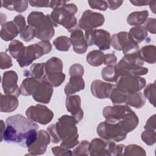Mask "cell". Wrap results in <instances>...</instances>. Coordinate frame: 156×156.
<instances>
[{"label":"cell","mask_w":156,"mask_h":156,"mask_svg":"<svg viewBox=\"0 0 156 156\" xmlns=\"http://www.w3.org/2000/svg\"><path fill=\"white\" fill-rule=\"evenodd\" d=\"M147 31H149L152 34L156 33V20L153 18H149L146 20L143 26Z\"/></svg>","instance_id":"obj_46"},{"label":"cell","mask_w":156,"mask_h":156,"mask_svg":"<svg viewBox=\"0 0 156 156\" xmlns=\"http://www.w3.org/2000/svg\"><path fill=\"white\" fill-rule=\"evenodd\" d=\"M116 87L115 85L103 82L101 80H94L90 87L91 94L98 99H106L110 97L112 91Z\"/></svg>","instance_id":"obj_18"},{"label":"cell","mask_w":156,"mask_h":156,"mask_svg":"<svg viewBox=\"0 0 156 156\" xmlns=\"http://www.w3.org/2000/svg\"><path fill=\"white\" fill-rule=\"evenodd\" d=\"M123 155H143L146 156L145 150L141 146L136 144H129L126 146Z\"/></svg>","instance_id":"obj_39"},{"label":"cell","mask_w":156,"mask_h":156,"mask_svg":"<svg viewBox=\"0 0 156 156\" xmlns=\"http://www.w3.org/2000/svg\"><path fill=\"white\" fill-rule=\"evenodd\" d=\"M20 35L21 38L26 42H29L35 37L34 30L29 25L25 27V28L20 33Z\"/></svg>","instance_id":"obj_42"},{"label":"cell","mask_w":156,"mask_h":156,"mask_svg":"<svg viewBox=\"0 0 156 156\" xmlns=\"http://www.w3.org/2000/svg\"><path fill=\"white\" fill-rule=\"evenodd\" d=\"M52 87L49 83L44 80H41L32 94L33 99L40 103L48 104L52 96Z\"/></svg>","instance_id":"obj_19"},{"label":"cell","mask_w":156,"mask_h":156,"mask_svg":"<svg viewBox=\"0 0 156 156\" xmlns=\"http://www.w3.org/2000/svg\"><path fill=\"white\" fill-rule=\"evenodd\" d=\"M155 4H156L155 1H150V2L149 4L150 9L152 11V12L154 13H155Z\"/></svg>","instance_id":"obj_56"},{"label":"cell","mask_w":156,"mask_h":156,"mask_svg":"<svg viewBox=\"0 0 156 156\" xmlns=\"http://www.w3.org/2000/svg\"><path fill=\"white\" fill-rule=\"evenodd\" d=\"M126 146L116 144L113 141L94 138L90 143V155L92 156L123 155Z\"/></svg>","instance_id":"obj_7"},{"label":"cell","mask_w":156,"mask_h":156,"mask_svg":"<svg viewBox=\"0 0 156 156\" xmlns=\"http://www.w3.org/2000/svg\"><path fill=\"white\" fill-rule=\"evenodd\" d=\"M65 74L63 73L46 74L43 80L49 83L52 87H57L62 85L65 79Z\"/></svg>","instance_id":"obj_35"},{"label":"cell","mask_w":156,"mask_h":156,"mask_svg":"<svg viewBox=\"0 0 156 156\" xmlns=\"http://www.w3.org/2000/svg\"><path fill=\"white\" fill-rule=\"evenodd\" d=\"M144 62L138 51L124 55L116 67L119 77L127 74L140 76L148 73V69L143 67Z\"/></svg>","instance_id":"obj_6"},{"label":"cell","mask_w":156,"mask_h":156,"mask_svg":"<svg viewBox=\"0 0 156 156\" xmlns=\"http://www.w3.org/2000/svg\"><path fill=\"white\" fill-rule=\"evenodd\" d=\"M108 7L112 10H115L118 9L123 3V1H107Z\"/></svg>","instance_id":"obj_53"},{"label":"cell","mask_w":156,"mask_h":156,"mask_svg":"<svg viewBox=\"0 0 156 156\" xmlns=\"http://www.w3.org/2000/svg\"><path fill=\"white\" fill-rule=\"evenodd\" d=\"M18 34H20L19 29L13 20L4 22L1 24L0 36L2 40L5 41H13Z\"/></svg>","instance_id":"obj_21"},{"label":"cell","mask_w":156,"mask_h":156,"mask_svg":"<svg viewBox=\"0 0 156 156\" xmlns=\"http://www.w3.org/2000/svg\"><path fill=\"white\" fill-rule=\"evenodd\" d=\"M51 141L50 136L48 132L44 130L38 131V135L34 143L28 147L29 154L30 155H38L45 153L47 147Z\"/></svg>","instance_id":"obj_16"},{"label":"cell","mask_w":156,"mask_h":156,"mask_svg":"<svg viewBox=\"0 0 156 156\" xmlns=\"http://www.w3.org/2000/svg\"><path fill=\"white\" fill-rule=\"evenodd\" d=\"M144 96L146 98L149 102L155 107V97H156V86L155 83H149L146 85L144 90Z\"/></svg>","instance_id":"obj_40"},{"label":"cell","mask_w":156,"mask_h":156,"mask_svg":"<svg viewBox=\"0 0 156 156\" xmlns=\"http://www.w3.org/2000/svg\"><path fill=\"white\" fill-rule=\"evenodd\" d=\"M45 75L44 63H35L32 65L29 71H25L24 76L43 80Z\"/></svg>","instance_id":"obj_31"},{"label":"cell","mask_w":156,"mask_h":156,"mask_svg":"<svg viewBox=\"0 0 156 156\" xmlns=\"http://www.w3.org/2000/svg\"><path fill=\"white\" fill-rule=\"evenodd\" d=\"M88 46L96 45L99 50H108L111 45L110 34L104 29H93L87 30L84 34Z\"/></svg>","instance_id":"obj_10"},{"label":"cell","mask_w":156,"mask_h":156,"mask_svg":"<svg viewBox=\"0 0 156 156\" xmlns=\"http://www.w3.org/2000/svg\"><path fill=\"white\" fill-rule=\"evenodd\" d=\"M109 98L113 105H125L126 93L115 87L112 91Z\"/></svg>","instance_id":"obj_37"},{"label":"cell","mask_w":156,"mask_h":156,"mask_svg":"<svg viewBox=\"0 0 156 156\" xmlns=\"http://www.w3.org/2000/svg\"><path fill=\"white\" fill-rule=\"evenodd\" d=\"M44 69L45 74L62 73L63 62L58 57H52L44 63Z\"/></svg>","instance_id":"obj_28"},{"label":"cell","mask_w":156,"mask_h":156,"mask_svg":"<svg viewBox=\"0 0 156 156\" xmlns=\"http://www.w3.org/2000/svg\"><path fill=\"white\" fill-rule=\"evenodd\" d=\"M117 62V58L113 54H107L104 55V62L106 66H116Z\"/></svg>","instance_id":"obj_51"},{"label":"cell","mask_w":156,"mask_h":156,"mask_svg":"<svg viewBox=\"0 0 156 156\" xmlns=\"http://www.w3.org/2000/svg\"><path fill=\"white\" fill-rule=\"evenodd\" d=\"M84 73V68L83 66L79 63H75L71 65L69 69V74L70 76H78L82 77Z\"/></svg>","instance_id":"obj_45"},{"label":"cell","mask_w":156,"mask_h":156,"mask_svg":"<svg viewBox=\"0 0 156 156\" xmlns=\"http://www.w3.org/2000/svg\"><path fill=\"white\" fill-rule=\"evenodd\" d=\"M77 122L73 116L65 115L58 118L54 124L57 135L60 140V146L70 149L79 143Z\"/></svg>","instance_id":"obj_3"},{"label":"cell","mask_w":156,"mask_h":156,"mask_svg":"<svg viewBox=\"0 0 156 156\" xmlns=\"http://www.w3.org/2000/svg\"><path fill=\"white\" fill-rule=\"evenodd\" d=\"M52 50V44L49 41H40L34 44L26 46L23 54L16 61L20 67L29 66L32 62Z\"/></svg>","instance_id":"obj_8"},{"label":"cell","mask_w":156,"mask_h":156,"mask_svg":"<svg viewBox=\"0 0 156 156\" xmlns=\"http://www.w3.org/2000/svg\"><path fill=\"white\" fill-rule=\"evenodd\" d=\"M102 114L105 120L118 124L127 133L135 129L139 122L137 115L127 105L107 106Z\"/></svg>","instance_id":"obj_2"},{"label":"cell","mask_w":156,"mask_h":156,"mask_svg":"<svg viewBox=\"0 0 156 156\" xmlns=\"http://www.w3.org/2000/svg\"><path fill=\"white\" fill-rule=\"evenodd\" d=\"M74 155H89L90 143L87 140H82L78 143L72 152Z\"/></svg>","instance_id":"obj_38"},{"label":"cell","mask_w":156,"mask_h":156,"mask_svg":"<svg viewBox=\"0 0 156 156\" xmlns=\"http://www.w3.org/2000/svg\"><path fill=\"white\" fill-rule=\"evenodd\" d=\"M105 54L101 50H93L86 57V60L93 66H99L104 62Z\"/></svg>","instance_id":"obj_32"},{"label":"cell","mask_w":156,"mask_h":156,"mask_svg":"<svg viewBox=\"0 0 156 156\" xmlns=\"http://www.w3.org/2000/svg\"><path fill=\"white\" fill-rule=\"evenodd\" d=\"M12 58L7 53L1 52L0 54V68L5 69L12 66Z\"/></svg>","instance_id":"obj_43"},{"label":"cell","mask_w":156,"mask_h":156,"mask_svg":"<svg viewBox=\"0 0 156 156\" xmlns=\"http://www.w3.org/2000/svg\"><path fill=\"white\" fill-rule=\"evenodd\" d=\"M144 130H155V129H156L155 115H153L147 119V121L144 127Z\"/></svg>","instance_id":"obj_52"},{"label":"cell","mask_w":156,"mask_h":156,"mask_svg":"<svg viewBox=\"0 0 156 156\" xmlns=\"http://www.w3.org/2000/svg\"><path fill=\"white\" fill-rule=\"evenodd\" d=\"M102 79L109 82H116L119 77L116 66H106L101 71Z\"/></svg>","instance_id":"obj_34"},{"label":"cell","mask_w":156,"mask_h":156,"mask_svg":"<svg viewBox=\"0 0 156 156\" xmlns=\"http://www.w3.org/2000/svg\"><path fill=\"white\" fill-rule=\"evenodd\" d=\"M27 1H2L1 6L11 11H16L22 13L26 11L28 7Z\"/></svg>","instance_id":"obj_29"},{"label":"cell","mask_w":156,"mask_h":156,"mask_svg":"<svg viewBox=\"0 0 156 156\" xmlns=\"http://www.w3.org/2000/svg\"><path fill=\"white\" fill-rule=\"evenodd\" d=\"M96 131L101 138L117 142L126 139L127 134L119 125L107 120L98 124Z\"/></svg>","instance_id":"obj_9"},{"label":"cell","mask_w":156,"mask_h":156,"mask_svg":"<svg viewBox=\"0 0 156 156\" xmlns=\"http://www.w3.org/2000/svg\"><path fill=\"white\" fill-rule=\"evenodd\" d=\"M77 12V6L73 3L66 4L54 9L50 14L51 18L57 27L62 25L69 32L80 29L77 20L74 15Z\"/></svg>","instance_id":"obj_5"},{"label":"cell","mask_w":156,"mask_h":156,"mask_svg":"<svg viewBox=\"0 0 156 156\" xmlns=\"http://www.w3.org/2000/svg\"><path fill=\"white\" fill-rule=\"evenodd\" d=\"M46 131L48 132V133L50 136V138H51V141L53 143L57 144V143H58L60 142V140L58 137L57 133L55 132L54 124H51L50 126H49L46 129Z\"/></svg>","instance_id":"obj_48"},{"label":"cell","mask_w":156,"mask_h":156,"mask_svg":"<svg viewBox=\"0 0 156 156\" xmlns=\"http://www.w3.org/2000/svg\"><path fill=\"white\" fill-rule=\"evenodd\" d=\"M116 83V87L120 90L126 93H135L145 87L146 81L141 76L127 74L120 76Z\"/></svg>","instance_id":"obj_12"},{"label":"cell","mask_w":156,"mask_h":156,"mask_svg":"<svg viewBox=\"0 0 156 156\" xmlns=\"http://www.w3.org/2000/svg\"><path fill=\"white\" fill-rule=\"evenodd\" d=\"M29 4L32 7H50L51 1L48 0H37V1H29Z\"/></svg>","instance_id":"obj_50"},{"label":"cell","mask_w":156,"mask_h":156,"mask_svg":"<svg viewBox=\"0 0 156 156\" xmlns=\"http://www.w3.org/2000/svg\"><path fill=\"white\" fill-rule=\"evenodd\" d=\"M68 2L65 1H51V8L53 10L66 4Z\"/></svg>","instance_id":"obj_54"},{"label":"cell","mask_w":156,"mask_h":156,"mask_svg":"<svg viewBox=\"0 0 156 156\" xmlns=\"http://www.w3.org/2000/svg\"><path fill=\"white\" fill-rule=\"evenodd\" d=\"M141 138L143 141L148 146H152L156 142L155 130H144L141 135Z\"/></svg>","instance_id":"obj_41"},{"label":"cell","mask_w":156,"mask_h":156,"mask_svg":"<svg viewBox=\"0 0 156 156\" xmlns=\"http://www.w3.org/2000/svg\"><path fill=\"white\" fill-rule=\"evenodd\" d=\"M13 21L15 22L16 25L17 26L20 33L25 28L26 26V21H25V18L21 15H18L14 17Z\"/></svg>","instance_id":"obj_49"},{"label":"cell","mask_w":156,"mask_h":156,"mask_svg":"<svg viewBox=\"0 0 156 156\" xmlns=\"http://www.w3.org/2000/svg\"><path fill=\"white\" fill-rule=\"evenodd\" d=\"M52 154L55 156L60 155H71L72 152L66 148L62 146H55L51 149Z\"/></svg>","instance_id":"obj_47"},{"label":"cell","mask_w":156,"mask_h":156,"mask_svg":"<svg viewBox=\"0 0 156 156\" xmlns=\"http://www.w3.org/2000/svg\"><path fill=\"white\" fill-rule=\"evenodd\" d=\"M88 3L93 9L105 11L108 8V4L106 1H88Z\"/></svg>","instance_id":"obj_44"},{"label":"cell","mask_w":156,"mask_h":156,"mask_svg":"<svg viewBox=\"0 0 156 156\" xmlns=\"http://www.w3.org/2000/svg\"><path fill=\"white\" fill-rule=\"evenodd\" d=\"M24 49L25 46L22 42L17 40H14L9 44L7 51L12 57L17 60L23 54Z\"/></svg>","instance_id":"obj_33"},{"label":"cell","mask_w":156,"mask_h":156,"mask_svg":"<svg viewBox=\"0 0 156 156\" xmlns=\"http://www.w3.org/2000/svg\"><path fill=\"white\" fill-rule=\"evenodd\" d=\"M54 46L59 51H68L71 46V41L69 38L66 36L62 35L57 37L53 41Z\"/></svg>","instance_id":"obj_36"},{"label":"cell","mask_w":156,"mask_h":156,"mask_svg":"<svg viewBox=\"0 0 156 156\" xmlns=\"http://www.w3.org/2000/svg\"><path fill=\"white\" fill-rule=\"evenodd\" d=\"M149 13L147 10L132 12L127 18V23L133 26H141L147 19Z\"/></svg>","instance_id":"obj_27"},{"label":"cell","mask_w":156,"mask_h":156,"mask_svg":"<svg viewBox=\"0 0 156 156\" xmlns=\"http://www.w3.org/2000/svg\"><path fill=\"white\" fill-rule=\"evenodd\" d=\"M41 80L32 77L24 79L20 87L21 94L25 96L32 95Z\"/></svg>","instance_id":"obj_24"},{"label":"cell","mask_w":156,"mask_h":156,"mask_svg":"<svg viewBox=\"0 0 156 156\" xmlns=\"http://www.w3.org/2000/svg\"><path fill=\"white\" fill-rule=\"evenodd\" d=\"M111 45L117 51H122L124 55L138 52V44L135 43L129 37L128 32L122 31L111 37Z\"/></svg>","instance_id":"obj_11"},{"label":"cell","mask_w":156,"mask_h":156,"mask_svg":"<svg viewBox=\"0 0 156 156\" xmlns=\"http://www.w3.org/2000/svg\"><path fill=\"white\" fill-rule=\"evenodd\" d=\"M26 115L28 119L35 122L46 125L52 121L54 113L46 106L37 104L30 106L26 111Z\"/></svg>","instance_id":"obj_13"},{"label":"cell","mask_w":156,"mask_h":156,"mask_svg":"<svg viewBox=\"0 0 156 156\" xmlns=\"http://www.w3.org/2000/svg\"><path fill=\"white\" fill-rule=\"evenodd\" d=\"M128 35L131 41L138 44L147 38V31L143 26H134L130 29Z\"/></svg>","instance_id":"obj_26"},{"label":"cell","mask_w":156,"mask_h":156,"mask_svg":"<svg viewBox=\"0 0 156 156\" xmlns=\"http://www.w3.org/2000/svg\"><path fill=\"white\" fill-rule=\"evenodd\" d=\"M105 21L104 16L98 12L90 10L83 12L79 20V26L85 31L93 30L103 25Z\"/></svg>","instance_id":"obj_14"},{"label":"cell","mask_w":156,"mask_h":156,"mask_svg":"<svg viewBox=\"0 0 156 156\" xmlns=\"http://www.w3.org/2000/svg\"><path fill=\"white\" fill-rule=\"evenodd\" d=\"M19 101L16 96L12 94L4 95L1 94L0 111L1 112L10 113L18 108Z\"/></svg>","instance_id":"obj_22"},{"label":"cell","mask_w":156,"mask_h":156,"mask_svg":"<svg viewBox=\"0 0 156 156\" xmlns=\"http://www.w3.org/2000/svg\"><path fill=\"white\" fill-rule=\"evenodd\" d=\"M70 40L73 45V49L75 52L79 54H84L88 48L84 34L80 29L72 32L70 35Z\"/></svg>","instance_id":"obj_20"},{"label":"cell","mask_w":156,"mask_h":156,"mask_svg":"<svg viewBox=\"0 0 156 156\" xmlns=\"http://www.w3.org/2000/svg\"><path fill=\"white\" fill-rule=\"evenodd\" d=\"M140 54L144 62L154 64L156 62V47L154 45H146L139 51Z\"/></svg>","instance_id":"obj_30"},{"label":"cell","mask_w":156,"mask_h":156,"mask_svg":"<svg viewBox=\"0 0 156 156\" xmlns=\"http://www.w3.org/2000/svg\"><path fill=\"white\" fill-rule=\"evenodd\" d=\"M66 110L79 123L83 117V111L81 108V99L79 95L67 96L65 101Z\"/></svg>","instance_id":"obj_17"},{"label":"cell","mask_w":156,"mask_h":156,"mask_svg":"<svg viewBox=\"0 0 156 156\" xmlns=\"http://www.w3.org/2000/svg\"><path fill=\"white\" fill-rule=\"evenodd\" d=\"M85 86V81L82 77L78 76H70L68 83L65 87L64 92L66 96L72 95L84 90Z\"/></svg>","instance_id":"obj_23"},{"label":"cell","mask_w":156,"mask_h":156,"mask_svg":"<svg viewBox=\"0 0 156 156\" xmlns=\"http://www.w3.org/2000/svg\"><path fill=\"white\" fill-rule=\"evenodd\" d=\"M145 102L144 96L140 91L126 93L125 105L131 106L135 108H141L144 105Z\"/></svg>","instance_id":"obj_25"},{"label":"cell","mask_w":156,"mask_h":156,"mask_svg":"<svg viewBox=\"0 0 156 156\" xmlns=\"http://www.w3.org/2000/svg\"><path fill=\"white\" fill-rule=\"evenodd\" d=\"M27 21L35 32V37L41 41H49L54 35L55 25L50 15H44L43 12L34 11L29 13Z\"/></svg>","instance_id":"obj_4"},{"label":"cell","mask_w":156,"mask_h":156,"mask_svg":"<svg viewBox=\"0 0 156 156\" xmlns=\"http://www.w3.org/2000/svg\"><path fill=\"white\" fill-rule=\"evenodd\" d=\"M130 2L135 6H144L149 5L150 1L144 0H130Z\"/></svg>","instance_id":"obj_55"},{"label":"cell","mask_w":156,"mask_h":156,"mask_svg":"<svg viewBox=\"0 0 156 156\" xmlns=\"http://www.w3.org/2000/svg\"><path fill=\"white\" fill-rule=\"evenodd\" d=\"M17 82L18 74L15 71L11 70L4 73L2 78V87L5 94H12L16 97L21 94Z\"/></svg>","instance_id":"obj_15"},{"label":"cell","mask_w":156,"mask_h":156,"mask_svg":"<svg viewBox=\"0 0 156 156\" xmlns=\"http://www.w3.org/2000/svg\"><path fill=\"white\" fill-rule=\"evenodd\" d=\"M38 125L20 114L9 116L1 141L18 143L24 147H29L36 140Z\"/></svg>","instance_id":"obj_1"}]
</instances>
